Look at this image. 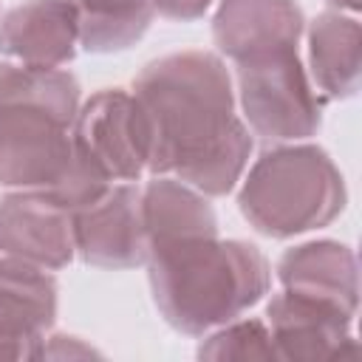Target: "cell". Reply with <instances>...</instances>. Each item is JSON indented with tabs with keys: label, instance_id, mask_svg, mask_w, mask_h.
<instances>
[{
	"label": "cell",
	"instance_id": "obj_1",
	"mask_svg": "<svg viewBox=\"0 0 362 362\" xmlns=\"http://www.w3.org/2000/svg\"><path fill=\"white\" fill-rule=\"evenodd\" d=\"M141 105L153 175H175L206 198H221L240 181L252 133L235 113V88L212 51H175L147 62L133 79Z\"/></svg>",
	"mask_w": 362,
	"mask_h": 362
},
{
	"label": "cell",
	"instance_id": "obj_2",
	"mask_svg": "<svg viewBox=\"0 0 362 362\" xmlns=\"http://www.w3.org/2000/svg\"><path fill=\"white\" fill-rule=\"evenodd\" d=\"M79 99L71 71L0 62V187L45 192L71 212L110 187L74 147Z\"/></svg>",
	"mask_w": 362,
	"mask_h": 362
},
{
	"label": "cell",
	"instance_id": "obj_3",
	"mask_svg": "<svg viewBox=\"0 0 362 362\" xmlns=\"http://www.w3.org/2000/svg\"><path fill=\"white\" fill-rule=\"evenodd\" d=\"M147 277L158 314L187 337L243 317L272 288L266 255L255 243L218 235L153 246Z\"/></svg>",
	"mask_w": 362,
	"mask_h": 362
},
{
	"label": "cell",
	"instance_id": "obj_4",
	"mask_svg": "<svg viewBox=\"0 0 362 362\" xmlns=\"http://www.w3.org/2000/svg\"><path fill=\"white\" fill-rule=\"evenodd\" d=\"M348 189L334 158L308 141L266 147L238 192V209L266 238H294L342 215Z\"/></svg>",
	"mask_w": 362,
	"mask_h": 362
},
{
	"label": "cell",
	"instance_id": "obj_5",
	"mask_svg": "<svg viewBox=\"0 0 362 362\" xmlns=\"http://www.w3.org/2000/svg\"><path fill=\"white\" fill-rule=\"evenodd\" d=\"M243 119L263 141L286 144L317 136L322 102L311 88L297 48H277L235 62Z\"/></svg>",
	"mask_w": 362,
	"mask_h": 362
},
{
	"label": "cell",
	"instance_id": "obj_6",
	"mask_svg": "<svg viewBox=\"0 0 362 362\" xmlns=\"http://www.w3.org/2000/svg\"><path fill=\"white\" fill-rule=\"evenodd\" d=\"M79 158L105 181H139L150 158V136L139 99L124 88H102L85 99L71 124Z\"/></svg>",
	"mask_w": 362,
	"mask_h": 362
},
{
	"label": "cell",
	"instance_id": "obj_7",
	"mask_svg": "<svg viewBox=\"0 0 362 362\" xmlns=\"http://www.w3.org/2000/svg\"><path fill=\"white\" fill-rule=\"evenodd\" d=\"M74 249L96 269H136L147 263L141 189L133 181L110 184L99 198L71 212Z\"/></svg>",
	"mask_w": 362,
	"mask_h": 362
},
{
	"label": "cell",
	"instance_id": "obj_8",
	"mask_svg": "<svg viewBox=\"0 0 362 362\" xmlns=\"http://www.w3.org/2000/svg\"><path fill=\"white\" fill-rule=\"evenodd\" d=\"M57 294L48 269L0 257V359H40L57 320Z\"/></svg>",
	"mask_w": 362,
	"mask_h": 362
},
{
	"label": "cell",
	"instance_id": "obj_9",
	"mask_svg": "<svg viewBox=\"0 0 362 362\" xmlns=\"http://www.w3.org/2000/svg\"><path fill=\"white\" fill-rule=\"evenodd\" d=\"M0 252L40 269H65L74 249L71 209L37 189H14L0 198Z\"/></svg>",
	"mask_w": 362,
	"mask_h": 362
},
{
	"label": "cell",
	"instance_id": "obj_10",
	"mask_svg": "<svg viewBox=\"0 0 362 362\" xmlns=\"http://www.w3.org/2000/svg\"><path fill=\"white\" fill-rule=\"evenodd\" d=\"M266 325L280 359L314 362L342 356L345 348H354V314L286 288L269 300Z\"/></svg>",
	"mask_w": 362,
	"mask_h": 362
},
{
	"label": "cell",
	"instance_id": "obj_11",
	"mask_svg": "<svg viewBox=\"0 0 362 362\" xmlns=\"http://www.w3.org/2000/svg\"><path fill=\"white\" fill-rule=\"evenodd\" d=\"M303 31L305 17L294 0H221L212 17L218 54L232 62L277 48H297Z\"/></svg>",
	"mask_w": 362,
	"mask_h": 362
},
{
	"label": "cell",
	"instance_id": "obj_12",
	"mask_svg": "<svg viewBox=\"0 0 362 362\" xmlns=\"http://www.w3.org/2000/svg\"><path fill=\"white\" fill-rule=\"evenodd\" d=\"M79 48L76 11L68 0H23L0 20V54L20 65L59 68Z\"/></svg>",
	"mask_w": 362,
	"mask_h": 362
},
{
	"label": "cell",
	"instance_id": "obj_13",
	"mask_svg": "<svg viewBox=\"0 0 362 362\" xmlns=\"http://www.w3.org/2000/svg\"><path fill=\"white\" fill-rule=\"evenodd\" d=\"M277 280L286 291L331 303L348 314L359 305V266L351 246L339 240H308L277 260Z\"/></svg>",
	"mask_w": 362,
	"mask_h": 362
},
{
	"label": "cell",
	"instance_id": "obj_14",
	"mask_svg": "<svg viewBox=\"0 0 362 362\" xmlns=\"http://www.w3.org/2000/svg\"><path fill=\"white\" fill-rule=\"evenodd\" d=\"M141 221L147 232V255L153 246L218 235V215L209 198L175 175H153L144 184Z\"/></svg>",
	"mask_w": 362,
	"mask_h": 362
},
{
	"label": "cell",
	"instance_id": "obj_15",
	"mask_svg": "<svg viewBox=\"0 0 362 362\" xmlns=\"http://www.w3.org/2000/svg\"><path fill=\"white\" fill-rule=\"evenodd\" d=\"M308 68L328 99H351L362 74V25L354 14L322 11L308 28Z\"/></svg>",
	"mask_w": 362,
	"mask_h": 362
},
{
	"label": "cell",
	"instance_id": "obj_16",
	"mask_svg": "<svg viewBox=\"0 0 362 362\" xmlns=\"http://www.w3.org/2000/svg\"><path fill=\"white\" fill-rule=\"evenodd\" d=\"M76 11L79 45L88 54H122L153 25L150 0H68Z\"/></svg>",
	"mask_w": 362,
	"mask_h": 362
},
{
	"label": "cell",
	"instance_id": "obj_17",
	"mask_svg": "<svg viewBox=\"0 0 362 362\" xmlns=\"http://www.w3.org/2000/svg\"><path fill=\"white\" fill-rule=\"evenodd\" d=\"M198 359H212V362H223V359H280L272 331L263 320L257 317H246V320H232L223 322L218 328H212L209 337L201 339Z\"/></svg>",
	"mask_w": 362,
	"mask_h": 362
},
{
	"label": "cell",
	"instance_id": "obj_18",
	"mask_svg": "<svg viewBox=\"0 0 362 362\" xmlns=\"http://www.w3.org/2000/svg\"><path fill=\"white\" fill-rule=\"evenodd\" d=\"M99 351H93L90 345H85L76 337H65V334H54L42 339L40 348V359H65V356H96Z\"/></svg>",
	"mask_w": 362,
	"mask_h": 362
},
{
	"label": "cell",
	"instance_id": "obj_19",
	"mask_svg": "<svg viewBox=\"0 0 362 362\" xmlns=\"http://www.w3.org/2000/svg\"><path fill=\"white\" fill-rule=\"evenodd\" d=\"M150 3H153V8H156L161 17L189 23V20L204 17L206 8H209L215 0H150Z\"/></svg>",
	"mask_w": 362,
	"mask_h": 362
},
{
	"label": "cell",
	"instance_id": "obj_20",
	"mask_svg": "<svg viewBox=\"0 0 362 362\" xmlns=\"http://www.w3.org/2000/svg\"><path fill=\"white\" fill-rule=\"evenodd\" d=\"M325 3L334 6V11H351V14L362 8V0H325Z\"/></svg>",
	"mask_w": 362,
	"mask_h": 362
}]
</instances>
